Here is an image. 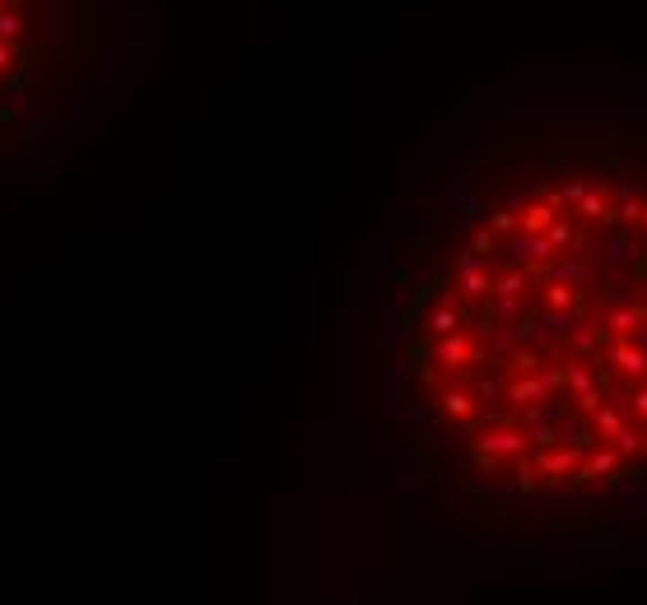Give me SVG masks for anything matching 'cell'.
Here are the masks:
<instances>
[{
  "instance_id": "cell-2",
  "label": "cell",
  "mask_w": 647,
  "mask_h": 605,
  "mask_svg": "<svg viewBox=\"0 0 647 605\" xmlns=\"http://www.w3.org/2000/svg\"><path fill=\"white\" fill-rule=\"evenodd\" d=\"M28 61V0H0V94L24 75Z\"/></svg>"
},
{
  "instance_id": "cell-1",
  "label": "cell",
  "mask_w": 647,
  "mask_h": 605,
  "mask_svg": "<svg viewBox=\"0 0 647 605\" xmlns=\"http://www.w3.org/2000/svg\"><path fill=\"white\" fill-rule=\"evenodd\" d=\"M397 387L424 466L475 499L647 489V121H512L461 163L401 289Z\"/></svg>"
}]
</instances>
